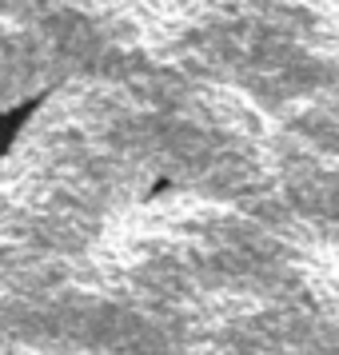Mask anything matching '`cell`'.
I'll use <instances>...</instances> for the list:
<instances>
[{
    "instance_id": "obj_1",
    "label": "cell",
    "mask_w": 339,
    "mask_h": 355,
    "mask_svg": "<svg viewBox=\"0 0 339 355\" xmlns=\"http://www.w3.org/2000/svg\"><path fill=\"white\" fill-rule=\"evenodd\" d=\"M49 96H52V88H40L33 96H20V100H12V104L0 108V164L12 156V148L20 144V136L33 128L36 112L49 104Z\"/></svg>"
}]
</instances>
